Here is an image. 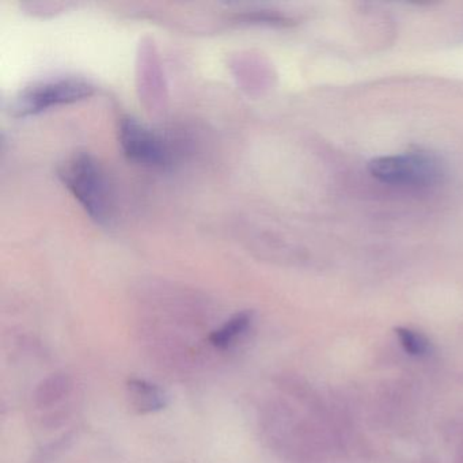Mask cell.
Wrapping results in <instances>:
<instances>
[{"label": "cell", "mask_w": 463, "mask_h": 463, "mask_svg": "<svg viewBox=\"0 0 463 463\" xmlns=\"http://www.w3.org/2000/svg\"><path fill=\"white\" fill-rule=\"evenodd\" d=\"M64 186L96 223L107 224L112 216L109 183L99 162L89 153L72 156L59 172Z\"/></svg>", "instance_id": "6da1fadb"}, {"label": "cell", "mask_w": 463, "mask_h": 463, "mask_svg": "<svg viewBox=\"0 0 463 463\" xmlns=\"http://www.w3.org/2000/svg\"><path fill=\"white\" fill-rule=\"evenodd\" d=\"M94 86L82 78H56L33 83L21 90L12 102V113L17 118L39 115L53 108L75 104L93 96Z\"/></svg>", "instance_id": "7a4b0ae2"}, {"label": "cell", "mask_w": 463, "mask_h": 463, "mask_svg": "<svg viewBox=\"0 0 463 463\" xmlns=\"http://www.w3.org/2000/svg\"><path fill=\"white\" fill-rule=\"evenodd\" d=\"M368 169L381 183L403 188H428L443 177L440 162L427 153L379 156L370 162Z\"/></svg>", "instance_id": "3957f363"}, {"label": "cell", "mask_w": 463, "mask_h": 463, "mask_svg": "<svg viewBox=\"0 0 463 463\" xmlns=\"http://www.w3.org/2000/svg\"><path fill=\"white\" fill-rule=\"evenodd\" d=\"M118 140L127 158L150 167H165L172 161L166 140L131 116L121 118Z\"/></svg>", "instance_id": "277c9868"}, {"label": "cell", "mask_w": 463, "mask_h": 463, "mask_svg": "<svg viewBox=\"0 0 463 463\" xmlns=\"http://www.w3.org/2000/svg\"><path fill=\"white\" fill-rule=\"evenodd\" d=\"M251 321H253L251 311H241V313H237L232 318L227 319L219 329L213 330L208 337V341L215 348H227L249 329Z\"/></svg>", "instance_id": "5b68a950"}, {"label": "cell", "mask_w": 463, "mask_h": 463, "mask_svg": "<svg viewBox=\"0 0 463 463\" xmlns=\"http://www.w3.org/2000/svg\"><path fill=\"white\" fill-rule=\"evenodd\" d=\"M128 389L140 411H154L164 408V392L156 384L142 379H132L128 382Z\"/></svg>", "instance_id": "8992f818"}, {"label": "cell", "mask_w": 463, "mask_h": 463, "mask_svg": "<svg viewBox=\"0 0 463 463\" xmlns=\"http://www.w3.org/2000/svg\"><path fill=\"white\" fill-rule=\"evenodd\" d=\"M395 335H397L402 348L411 356H424V354H428L430 344H428L427 338L420 335V333L408 329V327H397Z\"/></svg>", "instance_id": "52a82bcc"}]
</instances>
